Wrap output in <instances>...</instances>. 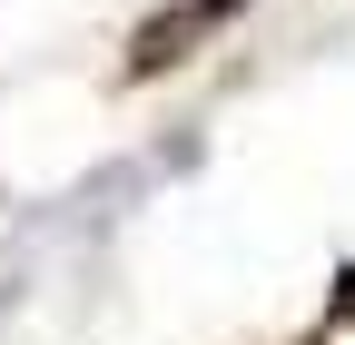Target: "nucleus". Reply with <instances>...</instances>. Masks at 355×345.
Segmentation results:
<instances>
[{"label":"nucleus","instance_id":"f257e3e1","mask_svg":"<svg viewBox=\"0 0 355 345\" xmlns=\"http://www.w3.org/2000/svg\"><path fill=\"white\" fill-rule=\"evenodd\" d=\"M336 316H355V276H336Z\"/></svg>","mask_w":355,"mask_h":345}]
</instances>
